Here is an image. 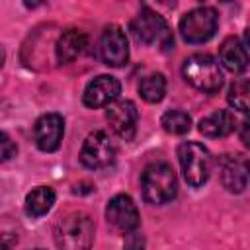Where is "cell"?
<instances>
[{
	"label": "cell",
	"mask_w": 250,
	"mask_h": 250,
	"mask_svg": "<svg viewBox=\"0 0 250 250\" xmlns=\"http://www.w3.org/2000/svg\"><path fill=\"white\" fill-rule=\"evenodd\" d=\"M53 234L59 250H90L94 242V223L86 213L72 211L55 223Z\"/></svg>",
	"instance_id": "obj_1"
},
{
	"label": "cell",
	"mask_w": 250,
	"mask_h": 250,
	"mask_svg": "<svg viewBox=\"0 0 250 250\" xmlns=\"http://www.w3.org/2000/svg\"><path fill=\"white\" fill-rule=\"evenodd\" d=\"M143 199L150 205H164L176 197L178 180L176 172L166 162H152L145 168L141 176Z\"/></svg>",
	"instance_id": "obj_2"
},
{
	"label": "cell",
	"mask_w": 250,
	"mask_h": 250,
	"mask_svg": "<svg viewBox=\"0 0 250 250\" xmlns=\"http://www.w3.org/2000/svg\"><path fill=\"white\" fill-rule=\"evenodd\" d=\"M186 82H189L193 88L213 94L223 86V72L217 64V61L211 55L197 53L184 61L182 66Z\"/></svg>",
	"instance_id": "obj_3"
},
{
	"label": "cell",
	"mask_w": 250,
	"mask_h": 250,
	"mask_svg": "<svg viewBox=\"0 0 250 250\" xmlns=\"http://www.w3.org/2000/svg\"><path fill=\"white\" fill-rule=\"evenodd\" d=\"M180 166L184 172V178L189 186L199 188L203 186L211 176V154L209 150L199 143H182L178 148Z\"/></svg>",
	"instance_id": "obj_4"
},
{
	"label": "cell",
	"mask_w": 250,
	"mask_h": 250,
	"mask_svg": "<svg viewBox=\"0 0 250 250\" xmlns=\"http://www.w3.org/2000/svg\"><path fill=\"white\" fill-rule=\"evenodd\" d=\"M131 31L145 45H160L162 49H170L174 45L172 33L164 18L148 8H143L139 16L131 21Z\"/></svg>",
	"instance_id": "obj_5"
},
{
	"label": "cell",
	"mask_w": 250,
	"mask_h": 250,
	"mask_svg": "<svg viewBox=\"0 0 250 250\" xmlns=\"http://www.w3.org/2000/svg\"><path fill=\"white\" fill-rule=\"evenodd\" d=\"M217 12L209 6H199L184 14L180 20V33L188 43H205L217 31Z\"/></svg>",
	"instance_id": "obj_6"
},
{
	"label": "cell",
	"mask_w": 250,
	"mask_h": 250,
	"mask_svg": "<svg viewBox=\"0 0 250 250\" xmlns=\"http://www.w3.org/2000/svg\"><path fill=\"white\" fill-rule=\"evenodd\" d=\"M115 158V145L104 131H94L86 137L82 148H80V162L86 168L100 170L107 168Z\"/></svg>",
	"instance_id": "obj_7"
},
{
	"label": "cell",
	"mask_w": 250,
	"mask_h": 250,
	"mask_svg": "<svg viewBox=\"0 0 250 250\" xmlns=\"http://www.w3.org/2000/svg\"><path fill=\"white\" fill-rule=\"evenodd\" d=\"M100 57L107 66H123L129 59V45L125 31L119 25H107L100 35Z\"/></svg>",
	"instance_id": "obj_8"
},
{
	"label": "cell",
	"mask_w": 250,
	"mask_h": 250,
	"mask_svg": "<svg viewBox=\"0 0 250 250\" xmlns=\"http://www.w3.org/2000/svg\"><path fill=\"white\" fill-rule=\"evenodd\" d=\"M105 219L107 223L119 230V232H133L139 227V211L137 205L133 203V199L125 193H119L115 197L109 199L107 207H105Z\"/></svg>",
	"instance_id": "obj_9"
},
{
	"label": "cell",
	"mask_w": 250,
	"mask_h": 250,
	"mask_svg": "<svg viewBox=\"0 0 250 250\" xmlns=\"http://www.w3.org/2000/svg\"><path fill=\"white\" fill-rule=\"evenodd\" d=\"M219 174H221V184L229 191L240 193L250 182V160L242 154H227L221 158Z\"/></svg>",
	"instance_id": "obj_10"
},
{
	"label": "cell",
	"mask_w": 250,
	"mask_h": 250,
	"mask_svg": "<svg viewBox=\"0 0 250 250\" xmlns=\"http://www.w3.org/2000/svg\"><path fill=\"white\" fill-rule=\"evenodd\" d=\"M105 117L117 137H121L125 141H131L135 137L139 113L131 100H115L111 105H107Z\"/></svg>",
	"instance_id": "obj_11"
},
{
	"label": "cell",
	"mask_w": 250,
	"mask_h": 250,
	"mask_svg": "<svg viewBox=\"0 0 250 250\" xmlns=\"http://www.w3.org/2000/svg\"><path fill=\"white\" fill-rule=\"evenodd\" d=\"M121 92V84L115 76L109 74H102L96 76L94 80L88 82L84 94H82V102L88 107H104V105H111L117 96Z\"/></svg>",
	"instance_id": "obj_12"
},
{
	"label": "cell",
	"mask_w": 250,
	"mask_h": 250,
	"mask_svg": "<svg viewBox=\"0 0 250 250\" xmlns=\"http://www.w3.org/2000/svg\"><path fill=\"white\" fill-rule=\"evenodd\" d=\"M62 135H64V121L59 113H45L35 121L33 137H35V145L43 152L57 150L61 146Z\"/></svg>",
	"instance_id": "obj_13"
},
{
	"label": "cell",
	"mask_w": 250,
	"mask_h": 250,
	"mask_svg": "<svg viewBox=\"0 0 250 250\" xmlns=\"http://www.w3.org/2000/svg\"><path fill=\"white\" fill-rule=\"evenodd\" d=\"M219 61L227 70L242 72V70H246L250 57L238 37H227L219 47Z\"/></svg>",
	"instance_id": "obj_14"
},
{
	"label": "cell",
	"mask_w": 250,
	"mask_h": 250,
	"mask_svg": "<svg viewBox=\"0 0 250 250\" xmlns=\"http://www.w3.org/2000/svg\"><path fill=\"white\" fill-rule=\"evenodd\" d=\"M86 43H88V37H86L84 31H80V29H66V31H62V35L59 37V41L55 45L57 61L61 64L72 62L84 51Z\"/></svg>",
	"instance_id": "obj_15"
},
{
	"label": "cell",
	"mask_w": 250,
	"mask_h": 250,
	"mask_svg": "<svg viewBox=\"0 0 250 250\" xmlns=\"http://www.w3.org/2000/svg\"><path fill=\"white\" fill-rule=\"evenodd\" d=\"M234 127H236V119L229 109L213 111V113H209L207 117H203L199 121V131L209 139L227 137L234 131Z\"/></svg>",
	"instance_id": "obj_16"
},
{
	"label": "cell",
	"mask_w": 250,
	"mask_h": 250,
	"mask_svg": "<svg viewBox=\"0 0 250 250\" xmlns=\"http://www.w3.org/2000/svg\"><path fill=\"white\" fill-rule=\"evenodd\" d=\"M55 203V189L49 186H39L25 195V213L31 217H43Z\"/></svg>",
	"instance_id": "obj_17"
},
{
	"label": "cell",
	"mask_w": 250,
	"mask_h": 250,
	"mask_svg": "<svg viewBox=\"0 0 250 250\" xmlns=\"http://www.w3.org/2000/svg\"><path fill=\"white\" fill-rule=\"evenodd\" d=\"M139 94L145 102L156 104L164 98L166 94V78L162 74H148L141 80L139 84Z\"/></svg>",
	"instance_id": "obj_18"
},
{
	"label": "cell",
	"mask_w": 250,
	"mask_h": 250,
	"mask_svg": "<svg viewBox=\"0 0 250 250\" xmlns=\"http://www.w3.org/2000/svg\"><path fill=\"white\" fill-rule=\"evenodd\" d=\"M229 104L242 111V113H250V78H240L236 80L230 88H229V96H227Z\"/></svg>",
	"instance_id": "obj_19"
},
{
	"label": "cell",
	"mask_w": 250,
	"mask_h": 250,
	"mask_svg": "<svg viewBox=\"0 0 250 250\" xmlns=\"http://www.w3.org/2000/svg\"><path fill=\"white\" fill-rule=\"evenodd\" d=\"M162 127L164 131H168L170 135H184L189 131L191 127V119L186 111H180V109H172V111H166L162 115Z\"/></svg>",
	"instance_id": "obj_20"
},
{
	"label": "cell",
	"mask_w": 250,
	"mask_h": 250,
	"mask_svg": "<svg viewBox=\"0 0 250 250\" xmlns=\"http://www.w3.org/2000/svg\"><path fill=\"white\" fill-rule=\"evenodd\" d=\"M123 250H145V236L137 230L129 232L123 244Z\"/></svg>",
	"instance_id": "obj_21"
},
{
	"label": "cell",
	"mask_w": 250,
	"mask_h": 250,
	"mask_svg": "<svg viewBox=\"0 0 250 250\" xmlns=\"http://www.w3.org/2000/svg\"><path fill=\"white\" fill-rule=\"evenodd\" d=\"M0 145H2V160H10L16 154V145L10 141V137L6 133L0 135Z\"/></svg>",
	"instance_id": "obj_22"
},
{
	"label": "cell",
	"mask_w": 250,
	"mask_h": 250,
	"mask_svg": "<svg viewBox=\"0 0 250 250\" xmlns=\"http://www.w3.org/2000/svg\"><path fill=\"white\" fill-rule=\"evenodd\" d=\"M238 135H240V141H242L246 146H250V117H246V119L240 123Z\"/></svg>",
	"instance_id": "obj_23"
},
{
	"label": "cell",
	"mask_w": 250,
	"mask_h": 250,
	"mask_svg": "<svg viewBox=\"0 0 250 250\" xmlns=\"http://www.w3.org/2000/svg\"><path fill=\"white\" fill-rule=\"evenodd\" d=\"M244 39H246V47L250 49V27L246 29V33H244Z\"/></svg>",
	"instance_id": "obj_24"
},
{
	"label": "cell",
	"mask_w": 250,
	"mask_h": 250,
	"mask_svg": "<svg viewBox=\"0 0 250 250\" xmlns=\"http://www.w3.org/2000/svg\"><path fill=\"white\" fill-rule=\"evenodd\" d=\"M37 250H43V248H37Z\"/></svg>",
	"instance_id": "obj_25"
}]
</instances>
